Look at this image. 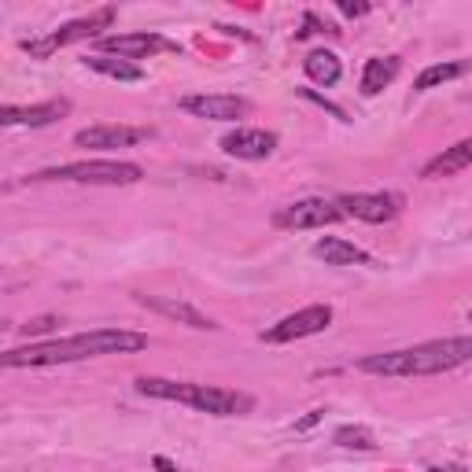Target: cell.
<instances>
[{
  "label": "cell",
  "instance_id": "1",
  "mask_svg": "<svg viewBox=\"0 0 472 472\" xmlns=\"http://www.w3.org/2000/svg\"><path fill=\"white\" fill-rule=\"evenodd\" d=\"M148 347L144 332L133 329H93L78 332L67 339L52 343H30V347H12L0 354L5 369H34V366H67V362H85V359H103V354H137Z\"/></svg>",
  "mask_w": 472,
  "mask_h": 472
},
{
  "label": "cell",
  "instance_id": "2",
  "mask_svg": "<svg viewBox=\"0 0 472 472\" xmlns=\"http://www.w3.org/2000/svg\"><path fill=\"white\" fill-rule=\"evenodd\" d=\"M468 362H472V336H450V339H428L402 350L366 354L359 369L373 377H436V373L461 369Z\"/></svg>",
  "mask_w": 472,
  "mask_h": 472
},
{
  "label": "cell",
  "instance_id": "3",
  "mask_svg": "<svg viewBox=\"0 0 472 472\" xmlns=\"http://www.w3.org/2000/svg\"><path fill=\"white\" fill-rule=\"evenodd\" d=\"M137 391L144 398L159 402H182L200 413H214V418H244L255 409V398L248 391H232L218 384H185V380H162V377H141Z\"/></svg>",
  "mask_w": 472,
  "mask_h": 472
},
{
  "label": "cell",
  "instance_id": "4",
  "mask_svg": "<svg viewBox=\"0 0 472 472\" xmlns=\"http://www.w3.org/2000/svg\"><path fill=\"white\" fill-rule=\"evenodd\" d=\"M144 170L126 159H85V162H67L37 170L30 182H74V185H137Z\"/></svg>",
  "mask_w": 472,
  "mask_h": 472
},
{
  "label": "cell",
  "instance_id": "5",
  "mask_svg": "<svg viewBox=\"0 0 472 472\" xmlns=\"http://www.w3.org/2000/svg\"><path fill=\"white\" fill-rule=\"evenodd\" d=\"M114 8H100V12H89L85 19H74V23H64L59 30H52V34H44V37H30V41H23V52L26 55H34V59H48L55 48H64V44H74V41H85V37H103L100 30H111V23H114Z\"/></svg>",
  "mask_w": 472,
  "mask_h": 472
},
{
  "label": "cell",
  "instance_id": "6",
  "mask_svg": "<svg viewBox=\"0 0 472 472\" xmlns=\"http://www.w3.org/2000/svg\"><path fill=\"white\" fill-rule=\"evenodd\" d=\"M347 214L339 211L336 200H295L273 214V225L277 229H325V225H336Z\"/></svg>",
  "mask_w": 472,
  "mask_h": 472
},
{
  "label": "cell",
  "instance_id": "7",
  "mask_svg": "<svg viewBox=\"0 0 472 472\" xmlns=\"http://www.w3.org/2000/svg\"><path fill=\"white\" fill-rule=\"evenodd\" d=\"M332 325V307L329 303H314V307H303L288 314L284 321H277L273 329L262 332V343H291V339H307V336H318Z\"/></svg>",
  "mask_w": 472,
  "mask_h": 472
},
{
  "label": "cell",
  "instance_id": "8",
  "mask_svg": "<svg viewBox=\"0 0 472 472\" xmlns=\"http://www.w3.org/2000/svg\"><path fill=\"white\" fill-rule=\"evenodd\" d=\"M96 48H100V55H118V59H148L155 52H182L162 34H148V30H141V34H103L96 41Z\"/></svg>",
  "mask_w": 472,
  "mask_h": 472
},
{
  "label": "cell",
  "instance_id": "9",
  "mask_svg": "<svg viewBox=\"0 0 472 472\" xmlns=\"http://www.w3.org/2000/svg\"><path fill=\"white\" fill-rule=\"evenodd\" d=\"M336 203L347 218H359L369 225H384L402 211V196H395V192H347Z\"/></svg>",
  "mask_w": 472,
  "mask_h": 472
},
{
  "label": "cell",
  "instance_id": "10",
  "mask_svg": "<svg viewBox=\"0 0 472 472\" xmlns=\"http://www.w3.org/2000/svg\"><path fill=\"white\" fill-rule=\"evenodd\" d=\"M182 107L196 118H207V123H236V118L248 114V100L232 96V93H200V96H185Z\"/></svg>",
  "mask_w": 472,
  "mask_h": 472
},
{
  "label": "cell",
  "instance_id": "11",
  "mask_svg": "<svg viewBox=\"0 0 472 472\" xmlns=\"http://www.w3.org/2000/svg\"><path fill=\"white\" fill-rule=\"evenodd\" d=\"M152 130H141V126H114V123H103V126H89V130H78L74 133V144L78 148H96V152H111V148H133L141 141H148Z\"/></svg>",
  "mask_w": 472,
  "mask_h": 472
},
{
  "label": "cell",
  "instance_id": "12",
  "mask_svg": "<svg viewBox=\"0 0 472 472\" xmlns=\"http://www.w3.org/2000/svg\"><path fill=\"white\" fill-rule=\"evenodd\" d=\"M137 303L141 307H148V310H155V314H162V318H170V321H177V325H189V329H218L203 310H196L192 303H185V300H173V295H144V291H137Z\"/></svg>",
  "mask_w": 472,
  "mask_h": 472
},
{
  "label": "cell",
  "instance_id": "13",
  "mask_svg": "<svg viewBox=\"0 0 472 472\" xmlns=\"http://www.w3.org/2000/svg\"><path fill=\"white\" fill-rule=\"evenodd\" d=\"M277 148V133L270 130H232L221 137V152L232 155V159H248V162H259V159H270Z\"/></svg>",
  "mask_w": 472,
  "mask_h": 472
},
{
  "label": "cell",
  "instance_id": "14",
  "mask_svg": "<svg viewBox=\"0 0 472 472\" xmlns=\"http://www.w3.org/2000/svg\"><path fill=\"white\" fill-rule=\"evenodd\" d=\"M71 111V100H48V103H34V107H5L0 111V126H30V130H41V126H52L59 123Z\"/></svg>",
  "mask_w": 472,
  "mask_h": 472
},
{
  "label": "cell",
  "instance_id": "15",
  "mask_svg": "<svg viewBox=\"0 0 472 472\" xmlns=\"http://www.w3.org/2000/svg\"><path fill=\"white\" fill-rule=\"evenodd\" d=\"M314 259H321L325 266H373V259L350 241H339V236H321L314 244Z\"/></svg>",
  "mask_w": 472,
  "mask_h": 472
},
{
  "label": "cell",
  "instance_id": "16",
  "mask_svg": "<svg viewBox=\"0 0 472 472\" xmlns=\"http://www.w3.org/2000/svg\"><path fill=\"white\" fill-rule=\"evenodd\" d=\"M465 166H472V137L457 141L454 148H443V152L421 170V177H425V182H439V177H450V173H457V170H465Z\"/></svg>",
  "mask_w": 472,
  "mask_h": 472
},
{
  "label": "cell",
  "instance_id": "17",
  "mask_svg": "<svg viewBox=\"0 0 472 472\" xmlns=\"http://www.w3.org/2000/svg\"><path fill=\"white\" fill-rule=\"evenodd\" d=\"M402 71V59L398 55H373L366 59V67H362V93L366 96H377L380 89H388Z\"/></svg>",
  "mask_w": 472,
  "mask_h": 472
},
{
  "label": "cell",
  "instance_id": "18",
  "mask_svg": "<svg viewBox=\"0 0 472 472\" xmlns=\"http://www.w3.org/2000/svg\"><path fill=\"white\" fill-rule=\"evenodd\" d=\"M85 67L103 74V78H114V82H144V71L137 64H130V59H118V55H85Z\"/></svg>",
  "mask_w": 472,
  "mask_h": 472
},
{
  "label": "cell",
  "instance_id": "19",
  "mask_svg": "<svg viewBox=\"0 0 472 472\" xmlns=\"http://www.w3.org/2000/svg\"><path fill=\"white\" fill-rule=\"evenodd\" d=\"M303 71H307V78L318 82V85H336L339 74H343L336 52H325V48H318V52H310V55L303 59Z\"/></svg>",
  "mask_w": 472,
  "mask_h": 472
},
{
  "label": "cell",
  "instance_id": "20",
  "mask_svg": "<svg viewBox=\"0 0 472 472\" xmlns=\"http://www.w3.org/2000/svg\"><path fill=\"white\" fill-rule=\"evenodd\" d=\"M468 67H472L468 59H454V64H432V67H425V71L418 74V82H413V89H418V93H428V89H436V85H443V82H454V78H461Z\"/></svg>",
  "mask_w": 472,
  "mask_h": 472
},
{
  "label": "cell",
  "instance_id": "21",
  "mask_svg": "<svg viewBox=\"0 0 472 472\" xmlns=\"http://www.w3.org/2000/svg\"><path fill=\"white\" fill-rule=\"evenodd\" d=\"M332 443H336V447H347V450H373V447H377L373 432L362 428V425H343V428H336Z\"/></svg>",
  "mask_w": 472,
  "mask_h": 472
},
{
  "label": "cell",
  "instance_id": "22",
  "mask_svg": "<svg viewBox=\"0 0 472 472\" xmlns=\"http://www.w3.org/2000/svg\"><path fill=\"white\" fill-rule=\"evenodd\" d=\"M59 325V318L55 314H41V318H30L26 325H23V336L30 339V336H44V332H52Z\"/></svg>",
  "mask_w": 472,
  "mask_h": 472
},
{
  "label": "cell",
  "instance_id": "23",
  "mask_svg": "<svg viewBox=\"0 0 472 472\" xmlns=\"http://www.w3.org/2000/svg\"><path fill=\"white\" fill-rule=\"evenodd\" d=\"M339 12H343L347 19H362V15H369V5H354V0H339Z\"/></svg>",
  "mask_w": 472,
  "mask_h": 472
},
{
  "label": "cell",
  "instance_id": "24",
  "mask_svg": "<svg viewBox=\"0 0 472 472\" xmlns=\"http://www.w3.org/2000/svg\"><path fill=\"white\" fill-rule=\"evenodd\" d=\"M321 418H325V409H310L303 421H295V432H310V428H314V425H318Z\"/></svg>",
  "mask_w": 472,
  "mask_h": 472
},
{
  "label": "cell",
  "instance_id": "25",
  "mask_svg": "<svg viewBox=\"0 0 472 472\" xmlns=\"http://www.w3.org/2000/svg\"><path fill=\"white\" fill-rule=\"evenodd\" d=\"M303 96H310V100H314V103H321V107H329V111H332V114H336V118H339V123H347V114H343V111H339V107H336V103H329V100H325V96H318V93H314V89H303Z\"/></svg>",
  "mask_w": 472,
  "mask_h": 472
},
{
  "label": "cell",
  "instance_id": "26",
  "mask_svg": "<svg viewBox=\"0 0 472 472\" xmlns=\"http://www.w3.org/2000/svg\"><path fill=\"white\" fill-rule=\"evenodd\" d=\"M152 465H155L159 472H177V465H173L170 457H162V454H159V457H152Z\"/></svg>",
  "mask_w": 472,
  "mask_h": 472
},
{
  "label": "cell",
  "instance_id": "27",
  "mask_svg": "<svg viewBox=\"0 0 472 472\" xmlns=\"http://www.w3.org/2000/svg\"><path fill=\"white\" fill-rule=\"evenodd\" d=\"M432 472H443V468H432Z\"/></svg>",
  "mask_w": 472,
  "mask_h": 472
},
{
  "label": "cell",
  "instance_id": "28",
  "mask_svg": "<svg viewBox=\"0 0 472 472\" xmlns=\"http://www.w3.org/2000/svg\"><path fill=\"white\" fill-rule=\"evenodd\" d=\"M468 318H472V310H468Z\"/></svg>",
  "mask_w": 472,
  "mask_h": 472
}]
</instances>
